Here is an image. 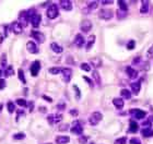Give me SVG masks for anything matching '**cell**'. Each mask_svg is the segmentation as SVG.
<instances>
[{
    "mask_svg": "<svg viewBox=\"0 0 153 144\" xmlns=\"http://www.w3.org/2000/svg\"><path fill=\"white\" fill-rule=\"evenodd\" d=\"M138 128H139V126H138V124H137L136 121H135V120H130L128 132H130V133H136V132L138 131Z\"/></svg>",
    "mask_w": 153,
    "mask_h": 144,
    "instance_id": "cell-19",
    "label": "cell"
},
{
    "mask_svg": "<svg viewBox=\"0 0 153 144\" xmlns=\"http://www.w3.org/2000/svg\"><path fill=\"white\" fill-rule=\"evenodd\" d=\"M139 60H140V57L135 58V59H133V65H137V63H139Z\"/></svg>",
    "mask_w": 153,
    "mask_h": 144,
    "instance_id": "cell-49",
    "label": "cell"
},
{
    "mask_svg": "<svg viewBox=\"0 0 153 144\" xmlns=\"http://www.w3.org/2000/svg\"><path fill=\"white\" fill-rule=\"evenodd\" d=\"M73 90H75V97H77V99H80V97H81V93H80V90L78 89V86H77V85H73Z\"/></svg>",
    "mask_w": 153,
    "mask_h": 144,
    "instance_id": "cell-39",
    "label": "cell"
},
{
    "mask_svg": "<svg viewBox=\"0 0 153 144\" xmlns=\"http://www.w3.org/2000/svg\"><path fill=\"white\" fill-rule=\"evenodd\" d=\"M148 58H150V59L152 58L153 59V46L152 47H150V49L148 50Z\"/></svg>",
    "mask_w": 153,
    "mask_h": 144,
    "instance_id": "cell-46",
    "label": "cell"
},
{
    "mask_svg": "<svg viewBox=\"0 0 153 144\" xmlns=\"http://www.w3.org/2000/svg\"><path fill=\"white\" fill-rule=\"evenodd\" d=\"M92 22L90 20H83L80 24V29L82 31L83 33H89L92 30Z\"/></svg>",
    "mask_w": 153,
    "mask_h": 144,
    "instance_id": "cell-8",
    "label": "cell"
},
{
    "mask_svg": "<svg viewBox=\"0 0 153 144\" xmlns=\"http://www.w3.org/2000/svg\"><path fill=\"white\" fill-rule=\"evenodd\" d=\"M130 114H131L136 119L141 120V119H143L145 116H147V111L136 108V109H131V110H130Z\"/></svg>",
    "mask_w": 153,
    "mask_h": 144,
    "instance_id": "cell-6",
    "label": "cell"
},
{
    "mask_svg": "<svg viewBox=\"0 0 153 144\" xmlns=\"http://www.w3.org/2000/svg\"><path fill=\"white\" fill-rule=\"evenodd\" d=\"M1 74H2V67L0 66V77H1Z\"/></svg>",
    "mask_w": 153,
    "mask_h": 144,
    "instance_id": "cell-53",
    "label": "cell"
},
{
    "mask_svg": "<svg viewBox=\"0 0 153 144\" xmlns=\"http://www.w3.org/2000/svg\"><path fill=\"white\" fill-rule=\"evenodd\" d=\"M7 108H8V111H9V114H12L13 111H14V109H16V105H14V103L13 102H8L7 103Z\"/></svg>",
    "mask_w": 153,
    "mask_h": 144,
    "instance_id": "cell-30",
    "label": "cell"
},
{
    "mask_svg": "<svg viewBox=\"0 0 153 144\" xmlns=\"http://www.w3.org/2000/svg\"><path fill=\"white\" fill-rule=\"evenodd\" d=\"M50 48H51L53 51L56 53V54H61L62 51H63V48H62L58 43H51V44H50Z\"/></svg>",
    "mask_w": 153,
    "mask_h": 144,
    "instance_id": "cell-20",
    "label": "cell"
},
{
    "mask_svg": "<svg viewBox=\"0 0 153 144\" xmlns=\"http://www.w3.org/2000/svg\"><path fill=\"white\" fill-rule=\"evenodd\" d=\"M113 104H114V106H115L117 109H123L124 108V99L123 98H114L113 99Z\"/></svg>",
    "mask_w": 153,
    "mask_h": 144,
    "instance_id": "cell-21",
    "label": "cell"
},
{
    "mask_svg": "<svg viewBox=\"0 0 153 144\" xmlns=\"http://www.w3.org/2000/svg\"><path fill=\"white\" fill-rule=\"evenodd\" d=\"M47 144H51V143H47Z\"/></svg>",
    "mask_w": 153,
    "mask_h": 144,
    "instance_id": "cell-55",
    "label": "cell"
},
{
    "mask_svg": "<svg viewBox=\"0 0 153 144\" xmlns=\"http://www.w3.org/2000/svg\"><path fill=\"white\" fill-rule=\"evenodd\" d=\"M114 4V1H105V0L102 1V4H104V6L105 4Z\"/></svg>",
    "mask_w": 153,
    "mask_h": 144,
    "instance_id": "cell-50",
    "label": "cell"
},
{
    "mask_svg": "<svg viewBox=\"0 0 153 144\" xmlns=\"http://www.w3.org/2000/svg\"><path fill=\"white\" fill-rule=\"evenodd\" d=\"M81 70L85 71V72H90L91 71V66L89 65V63H87V62H83V63H81Z\"/></svg>",
    "mask_w": 153,
    "mask_h": 144,
    "instance_id": "cell-34",
    "label": "cell"
},
{
    "mask_svg": "<svg viewBox=\"0 0 153 144\" xmlns=\"http://www.w3.org/2000/svg\"><path fill=\"white\" fill-rule=\"evenodd\" d=\"M118 4H119V9L121 10V11L127 12V10H128V6H127V4H126L125 1H123V0H119V1H118Z\"/></svg>",
    "mask_w": 153,
    "mask_h": 144,
    "instance_id": "cell-29",
    "label": "cell"
},
{
    "mask_svg": "<svg viewBox=\"0 0 153 144\" xmlns=\"http://www.w3.org/2000/svg\"><path fill=\"white\" fill-rule=\"evenodd\" d=\"M70 142V138L67 136H58L56 138V143L57 144H67Z\"/></svg>",
    "mask_w": 153,
    "mask_h": 144,
    "instance_id": "cell-18",
    "label": "cell"
},
{
    "mask_svg": "<svg viewBox=\"0 0 153 144\" xmlns=\"http://www.w3.org/2000/svg\"><path fill=\"white\" fill-rule=\"evenodd\" d=\"M140 12L143 13V14L149 12V1H148V0H142V1H141Z\"/></svg>",
    "mask_w": 153,
    "mask_h": 144,
    "instance_id": "cell-22",
    "label": "cell"
},
{
    "mask_svg": "<svg viewBox=\"0 0 153 144\" xmlns=\"http://www.w3.org/2000/svg\"><path fill=\"white\" fill-rule=\"evenodd\" d=\"M83 79H84V81H85V82H87V84H89L90 86L93 87V85H94V84H93V82H92V80H91V79H90V78H87V77H83Z\"/></svg>",
    "mask_w": 153,
    "mask_h": 144,
    "instance_id": "cell-42",
    "label": "cell"
},
{
    "mask_svg": "<svg viewBox=\"0 0 153 144\" xmlns=\"http://www.w3.org/2000/svg\"><path fill=\"white\" fill-rule=\"evenodd\" d=\"M143 79V78H142ZM142 79H140L139 81H137L135 83H131V91H133V94H139V92L141 90V82H142Z\"/></svg>",
    "mask_w": 153,
    "mask_h": 144,
    "instance_id": "cell-14",
    "label": "cell"
},
{
    "mask_svg": "<svg viewBox=\"0 0 153 144\" xmlns=\"http://www.w3.org/2000/svg\"><path fill=\"white\" fill-rule=\"evenodd\" d=\"M135 47H136V41H129L128 44H127V48H128L129 50H131V49H133Z\"/></svg>",
    "mask_w": 153,
    "mask_h": 144,
    "instance_id": "cell-38",
    "label": "cell"
},
{
    "mask_svg": "<svg viewBox=\"0 0 153 144\" xmlns=\"http://www.w3.org/2000/svg\"><path fill=\"white\" fill-rule=\"evenodd\" d=\"M130 144H141V140L138 138H133L130 139Z\"/></svg>",
    "mask_w": 153,
    "mask_h": 144,
    "instance_id": "cell-41",
    "label": "cell"
},
{
    "mask_svg": "<svg viewBox=\"0 0 153 144\" xmlns=\"http://www.w3.org/2000/svg\"><path fill=\"white\" fill-rule=\"evenodd\" d=\"M99 17L102 20H111L113 18V11L111 9H101L99 12Z\"/></svg>",
    "mask_w": 153,
    "mask_h": 144,
    "instance_id": "cell-3",
    "label": "cell"
},
{
    "mask_svg": "<svg viewBox=\"0 0 153 144\" xmlns=\"http://www.w3.org/2000/svg\"><path fill=\"white\" fill-rule=\"evenodd\" d=\"M91 65L94 68H99L102 66V60L99 58H92L91 59Z\"/></svg>",
    "mask_w": 153,
    "mask_h": 144,
    "instance_id": "cell-26",
    "label": "cell"
},
{
    "mask_svg": "<svg viewBox=\"0 0 153 144\" xmlns=\"http://www.w3.org/2000/svg\"><path fill=\"white\" fill-rule=\"evenodd\" d=\"M26 49H27V51L31 53V54H38V51H39L37 44L33 41H27V44H26Z\"/></svg>",
    "mask_w": 153,
    "mask_h": 144,
    "instance_id": "cell-9",
    "label": "cell"
},
{
    "mask_svg": "<svg viewBox=\"0 0 153 144\" xmlns=\"http://www.w3.org/2000/svg\"><path fill=\"white\" fill-rule=\"evenodd\" d=\"M75 44L78 48H81L83 46L85 45V41H84V37L81 35V34H77L75 36Z\"/></svg>",
    "mask_w": 153,
    "mask_h": 144,
    "instance_id": "cell-15",
    "label": "cell"
},
{
    "mask_svg": "<svg viewBox=\"0 0 153 144\" xmlns=\"http://www.w3.org/2000/svg\"><path fill=\"white\" fill-rule=\"evenodd\" d=\"M127 142V138L126 136H123V138H119L115 141V144H126Z\"/></svg>",
    "mask_w": 153,
    "mask_h": 144,
    "instance_id": "cell-37",
    "label": "cell"
},
{
    "mask_svg": "<svg viewBox=\"0 0 153 144\" xmlns=\"http://www.w3.org/2000/svg\"><path fill=\"white\" fill-rule=\"evenodd\" d=\"M4 87H6V80L0 78V90H4Z\"/></svg>",
    "mask_w": 153,
    "mask_h": 144,
    "instance_id": "cell-43",
    "label": "cell"
},
{
    "mask_svg": "<svg viewBox=\"0 0 153 144\" xmlns=\"http://www.w3.org/2000/svg\"><path fill=\"white\" fill-rule=\"evenodd\" d=\"M151 124H152V122H151L150 120H145V122H142V127L143 128H150Z\"/></svg>",
    "mask_w": 153,
    "mask_h": 144,
    "instance_id": "cell-45",
    "label": "cell"
},
{
    "mask_svg": "<svg viewBox=\"0 0 153 144\" xmlns=\"http://www.w3.org/2000/svg\"><path fill=\"white\" fill-rule=\"evenodd\" d=\"M16 103H17L19 106H21V107H27V106H29V105H27V102H26L25 99H22V98L17 99Z\"/></svg>",
    "mask_w": 153,
    "mask_h": 144,
    "instance_id": "cell-35",
    "label": "cell"
},
{
    "mask_svg": "<svg viewBox=\"0 0 153 144\" xmlns=\"http://www.w3.org/2000/svg\"><path fill=\"white\" fill-rule=\"evenodd\" d=\"M73 134H77V136H81L83 133V127L80 121H73L72 124V127H71L70 130Z\"/></svg>",
    "mask_w": 153,
    "mask_h": 144,
    "instance_id": "cell-4",
    "label": "cell"
},
{
    "mask_svg": "<svg viewBox=\"0 0 153 144\" xmlns=\"http://www.w3.org/2000/svg\"><path fill=\"white\" fill-rule=\"evenodd\" d=\"M67 128H68V126H67V124H65V126H62V127H60V130H63V129L66 130Z\"/></svg>",
    "mask_w": 153,
    "mask_h": 144,
    "instance_id": "cell-52",
    "label": "cell"
},
{
    "mask_svg": "<svg viewBox=\"0 0 153 144\" xmlns=\"http://www.w3.org/2000/svg\"><path fill=\"white\" fill-rule=\"evenodd\" d=\"M93 78H94V81L96 82L97 85H101V77H99V72L96 70L93 71Z\"/></svg>",
    "mask_w": 153,
    "mask_h": 144,
    "instance_id": "cell-31",
    "label": "cell"
},
{
    "mask_svg": "<svg viewBox=\"0 0 153 144\" xmlns=\"http://www.w3.org/2000/svg\"><path fill=\"white\" fill-rule=\"evenodd\" d=\"M2 109V104H0V110Z\"/></svg>",
    "mask_w": 153,
    "mask_h": 144,
    "instance_id": "cell-54",
    "label": "cell"
},
{
    "mask_svg": "<svg viewBox=\"0 0 153 144\" xmlns=\"http://www.w3.org/2000/svg\"><path fill=\"white\" fill-rule=\"evenodd\" d=\"M41 22H42V17H41V14H37V13L31 19V23H32L33 27H35V29H37L38 26H39Z\"/></svg>",
    "mask_w": 153,
    "mask_h": 144,
    "instance_id": "cell-16",
    "label": "cell"
},
{
    "mask_svg": "<svg viewBox=\"0 0 153 144\" xmlns=\"http://www.w3.org/2000/svg\"><path fill=\"white\" fill-rule=\"evenodd\" d=\"M57 108L59 109V110H63L65 108H66V104L65 103H58V105H57Z\"/></svg>",
    "mask_w": 153,
    "mask_h": 144,
    "instance_id": "cell-44",
    "label": "cell"
},
{
    "mask_svg": "<svg viewBox=\"0 0 153 144\" xmlns=\"http://www.w3.org/2000/svg\"><path fill=\"white\" fill-rule=\"evenodd\" d=\"M31 36L33 37L36 41H38V43H43V41H45V36L41 32H38V31H32L31 32Z\"/></svg>",
    "mask_w": 153,
    "mask_h": 144,
    "instance_id": "cell-12",
    "label": "cell"
},
{
    "mask_svg": "<svg viewBox=\"0 0 153 144\" xmlns=\"http://www.w3.org/2000/svg\"><path fill=\"white\" fill-rule=\"evenodd\" d=\"M49 73L50 74H59L61 72V68L59 67H53V68H49Z\"/></svg>",
    "mask_w": 153,
    "mask_h": 144,
    "instance_id": "cell-32",
    "label": "cell"
},
{
    "mask_svg": "<svg viewBox=\"0 0 153 144\" xmlns=\"http://www.w3.org/2000/svg\"><path fill=\"white\" fill-rule=\"evenodd\" d=\"M102 119H103L102 112H99V111H94V112H92V115L90 116V118H89V124H91V126H96Z\"/></svg>",
    "mask_w": 153,
    "mask_h": 144,
    "instance_id": "cell-2",
    "label": "cell"
},
{
    "mask_svg": "<svg viewBox=\"0 0 153 144\" xmlns=\"http://www.w3.org/2000/svg\"><path fill=\"white\" fill-rule=\"evenodd\" d=\"M59 14V9H58V6L56 4H50L49 7L47 8V11H46V15L48 19L50 20H54L58 17Z\"/></svg>",
    "mask_w": 153,
    "mask_h": 144,
    "instance_id": "cell-1",
    "label": "cell"
},
{
    "mask_svg": "<svg viewBox=\"0 0 153 144\" xmlns=\"http://www.w3.org/2000/svg\"><path fill=\"white\" fill-rule=\"evenodd\" d=\"M70 115L71 116H78V110H77V109H71L70 110Z\"/></svg>",
    "mask_w": 153,
    "mask_h": 144,
    "instance_id": "cell-48",
    "label": "cell"
},
{
    "mask_svg": "<svg viewBox=\"0 0 153 144\" xmlns=\"http://www.w3.org/2000/svg\"><path fill=\"white\" fill-rule=\"evenodd\" d=\"M39 70H41V62L38 61V60H35V61L31 65V68H30V71H31L32 77H37Z\"/></svg>",
    "mask_w": 153,
    "mask_h": 144,
    "instance_id": "cell-5",
    "label": "cell"
},
{
    "mask_svg": "<svg viewBox=\"0 0 153 144\" xmlns=\"http://www.w3.org/2000/svg\"><path fill=\"white\" fill-rule=\"evenodd\" d=\"M97 6H99V2H97V1H90V2H87V9H89V11H93L94 9L97 8Z\"/></svg>",
    "mask_w": 153,
    "mask_h": 144,
    "instance_id": "cell-28",
    "label": "cell"
},
{
    "mask_svg": "<svg viewBox=\"0 0 153 144\" xmlns=\"http://www.w3.org/2000/svg\"><path fill=\"white\" fill-rule=\"evenodd\" d=\"M126 72H127V74H128V77L130 79H136L137 77H138V71L135 70L133 68H131V67H126Z\"/></svg>",
    "mask_w": 153,
    "mask_h": 144,
    "instance_id": "cell-17",
    "label": "cell"
},
{
    "mask_svg": "<svg viewBox=\"0 0 153 144\" xmlns=\"http://www.w3.org/2000/svg\"><path fill=\"white\" fill-rule=\"evenodd\" d=\"M18 75H19V79L22 83H26V80H25V77H24V72L22 69H19L18 70Z\"/></svg>",
    "mask_w": 153,
    "mask_h": 144,
    "instance_id": "cell-33",
    "label": "cell"
},
{
    "mask_svg": "<svg viewBox=\"0 0 153 144\" xmlns=\"http://www.w3.org/2000/svg\"><path fill=\"white\" fill-rule=\"evenodd\" d=\"M24 138H25L24 133H16V134L13 136V139H14V140H23Z\"/></svg>",
    "mask_w": 153,
    "mask_h": 144,
    "instance_id": "cell-36",
    "label": "cell"
},
{
    "mask_svg": "<svg viewBox=\"0 0 153 144\" xmlns=\"http://www.w3.org/2000/svg\"><path fill=\"white\" fill-rule=\"evenodd\" d=\"M61 73H62L63 81L66 83L70 82L71 77H72V70H71L70 68H61Z\"/></svg>",
    "mask_w": 153,
    "mask_h": 144,
    "instance_id": "cell-10",
    "label": "cell"
},
{
    "mask_svg": "<svg viewBox=\"0 0 153 144\" xmlns=\"http://www.w3.org/2000/svg\"><path fill=\"white\" fill-rule=\"evenodd\" d=\"M1 67H7V56L6 55H2L1 57V63H0Z\"/></svg>",
    "mask_w": 153,
    "mask_h": 144,
    "instance_id": "cell-40",
    "label": "cell"
},
{
    "mask_svg": "<svg viewBox=\"0 0 153 144\" xmlns=\"http://www.w3.org/2000/svg\"><path fill=\"white\" fill-rule=\"evenodd\" d=\"M59 6L61 7V9H63L65 11H70L72 10V2L70 0H61L59 2Z\"/></svg>",
    "mask_w": 153,
    "mask_h": 144,
    "instance_id": "cell-13",
    "label": "cell"
},
{
    "mask_svg": "<svg viewBox=\"0 0 153 144\" xmlns=\"http://www.w3.org/2000/svg\"><path fill=\"white\" fill-rule=\"evenodd\" d=\"M120 95L123 96V98H126V99H130L131 98V92L127 89H123L120 91Z\"/></svg>",
    "mask_w": 153,
    "mask_h": 144,
    "instance_id": "cell-25",
    "label": "cell"
},
{
    "mask_svg": "<svg viewBox=\"0 0 153 144\" xmlns=\"http://www.w3.org/2000/svg\"><path fill=\"white\" fill-rule=\"evenodd\" d=\"M141 134L143 138H150V136H153V130L150 129V128H143L142 131H141Z\"/></svg>",
    "mask_w": 153,
    "mask_h": 144,
    "instance_id": "cell-24",
    "label": "cell"
},
{
    "mask_svg": "<svg viewBox=\"0 0 153 144\" xmlns=\"http://www.w3.org/2000/svg\"><path fill=\"white\" fill-rule=\"evenodd\" d=\"M62 120V115L61 114H53L47 117V121L49 122V124H56L58 122H60Z\"/></svg>",
    "mask_w": 153,
    "mask_h": 144,
    "instance_id": "cell-7",
    "label": "cell"
},
{
    "mask_svg": "<svg viewBox=\"0 0 153 144\" xmlns=\"http://www.w3.org/2000/svg\"><path fill=\"white\" fill-rule=\"evenodd\" d=\"M13 74H14L13 67L12 66L6 67V70H4V75H6V77H12Z\"/></svg>",
    "mask_w": 153,
    "mask_h": 144,
    "instance_id": "cell-27",
    "label": "cell"
},
{
    "mask_svg": "<svg viewBox=\"0 0 153 144\" xmlns=\"http://www.w3.org/2000/svg\"><path fill=\"white\" fill-rule=\"evenodd\" d=\"M7 36H8V26L6 25V26H4V37Z\"/></svg>",
    "mask_w": 153,
    "mask_h": 144,
    "instance_id": "cell-51",
    "label": "cell"
},
{
    "mask_svg": "<svg viewBox=\"0 0 153 144\" xmlns=\"http://www.w3.org/2000/svg\"><path fill=\"white\" fill-rule=\"evenodd\" d=\"M94 43H95V35H91V36L89 37L87 44H85V49L87 50L91 49L92 47H93V45H94Z\"/></svg>",
    "mask_w": 153,
    "mask_h": 144,
    "instance_id": "cell-23",
    "label": "cell"
},
{
    "mask_svg": "<svg viewBox=\"0 0 153 144\" xmlns=\"http://www.w3.org/2000/svg\"><path fill=\"white\" fill-rule=\"evenodd\" d=\"M11 30L14 34L17 35H20L22 32H23V25L21 24L20 22H13L11 24Z\"/></svg>",
    "mask_w": 153,
    "mask_h": 144,
    "instance_id": "cell-11",
    "label": "cell"
},
{
    "mask_svg": "<svg viewBox=\"0 0 153 144\" xmlns=\"http://www.w3.org/2000/svg\"><path fill=\"white\" fill-rule=\"evenodd\" d=\"M87 136H81V138H80V143L81 144H85L87 143Z\"/></svg>",
    "mask_w": 153,
    "mask_h": 144,
    "instance_id": "cell-47",
    "label": "cell"
}]
</instances>
